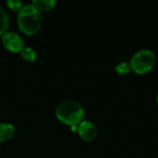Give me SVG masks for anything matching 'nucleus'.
Here are the masks:
<instances>
[{"instance_id": "1", "label": "nucleus", "mask_w": 158, "mask_h": 158, "mask_svg": "<svg viewBox=\"0 0 158 158\" xmlns=\"http://www.w3.org/2000/svg\"><path fill=\"white\" fill-rule=\"evenodd\" d=\"M18 26L27 35L36 33L42 26L41 12L32 4L23 5L18 15Z\"/></svg>"}, {"instance_id": "2", "label": "nucleus", "mask_w": 158, "mask_h": 158, "mask_svg": "<svg viewBox=\"0 0 158 158\" xmlns=\"http://www.w3.org/2000/svg\"><path fill=\"white\" fill-rule=\"evenodd\" d=\"M56 118L67 124L71 126H78L84 118L85 111L83 106L72 100H67L61 102L56 109Z\"/></svg>"}, {"instance_id": "3", "label": "nucleus", "mask_w": 158, "mask_h": 158, "mask_svg": "<svg viewBox=\"0 0 158 158\" xmlns=\"http://www.w3.org/2000/svg\"><path fill=\"white\" fill-rule=\"evenodd\" d=\"M130 63L132 71L136 74L143 75L154 69L156 63V56L150 49H141L132 55Z\"/></svg>"}, {"instance_id": "4", "label": "nucleus", "mask_w": 158, "mask_h": 158, "mask_svg": "<svg viewBox=\"0 0 158 158\" xmlns=\"http://www.w3.org/2000/svg\"><path fill=\"white\" fill-rule=\"evenodd\" d=\"M2 43L4 46L12 53H20L24 47L22 38L14 31H6L2 34Z\"/></svg>"}, {"instance_id": "5", "label": "nucleus", "mask_w": 158, "mask_h": 158, "mask_svg": "<svg viewBox=\"0 0 158 158\" xmlns=\"http://www.w3.org/2000/svg\"><path fill=\"white\" fill-rule=\"evenodd\" d=\"M77 132L79 136L85 142L94 141L98 134V131L95 124L90 120H82L78 125Z\"/></svg>"}, {"instance_id": "6", "label": "nucleus", "mask_w": 158, "mask_h": 158, "mask_svg": "<svg viewBox=\"0 0 158 158\" xmlns=\"http://www.w3.org/2000/svg\"><path fill=\"white\" fill-rule=\"evenodd\" d=\"M15 133V127L6 122L0 123V143L10 140Z\"/></svg>"}, {"instance_id": "7", "label": "nucleus", "mask_w": 158, "mask_h": 158, "mask_svg": "<svg viewBox=\"0 0 158 158\" xmlns=\"http://www.w3.org/2000/svg\"><path fill=\"white\" fill-rule=\"evenodd\" d=\"M39 11L43 10V11H47L52 9L56 4V0H34L31 3Z\"/></svg>"}, {"instance_id": "8", "label": "nucleus", "mask_w": 158, "mask_h": 158, "mask_svg": "<svg viewBox=\"0 0 158 158\" xmlns=\"http://www.w3.org/2000/svg\"><path fill=\"white\" fill-rule=\"evenodd\" d=\"M115 70L118 75H127L132 71L130 61H121L115 67Z\"/></svg>"}, {"instance_id": "9", "label": "nucleus", "mask_w": 158, "mask_h": 158, "mask_svg": "<svg viewBox=\"0 0 158 158\" xmlns=\"http://www.w3.org/2000/svg\"><path fill=\"white\" fill-rule=\"evenodd\" d=\"M8 15L6 11L0 6V34H4L8 28Z\"/></svg>"}, {"instance_id": "10", "label": "nucleus", "mask_w": 158, "mask_h": 158, "mask_svg": "<svg viewBox=\"0 0 158 158\" xmlns=\"http://www.w3.org/2000/svg\"><path fill=\"white\" fill-rule=\"evenodd\" d=\"M20 56L22 58L28 62H33L36 59V53L35 51L29 46H24L22 50L20 51Z\"/></svg>"}, {"instance_id": "11", "label": "nucleus", "mask_w": 158, "mask_h": 158, "mask_svg": "<svg viewBox=\"0 0 158 158\" xmlns=\"http://www.w3.org/2000/svg\"><path fill=\"white\" fill-rule=\"evenodd\" d=\"M6 5L8 6V7L13 10V11H20V9L23 6V4L20 0H7L6 1Z\"/></svg>"}, {"instance_id": "12", "label": "nucleus", "mask_w": 158, "mask_h": 158, "mask_svg": "<svg viewBox=\"0 0 158 158\" xmlns=\"http://www.w3.org/2000/svg\"><path fill=\"white\" fill-rule=\"evenodd\" d=\"M156 103H157V105H158V94H157V95H156Z\"/></svg>"}]
</instances>
